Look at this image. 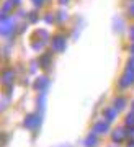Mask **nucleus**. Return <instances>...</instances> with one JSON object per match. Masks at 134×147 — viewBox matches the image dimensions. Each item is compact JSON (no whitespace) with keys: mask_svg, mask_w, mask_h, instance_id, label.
I'll return each instance as SVG.
<instances>
[{"mask_svg":"<svg viewBox=\"0 0 134 147\" xmlns=\"http://www.w3.org/2000/svg\"><path fill=\"white\" fill-rule=\"evenodd\" d=\"M106 129H108V124H106V123H102V124H98V126H97L95 131L100 132V131H106Z\"/></svg>","mask_w":134,"mask_h":147,"instance_id":"nucleus-1","label":"nucleus"},{"mask_svg":"<svg viewBox=\"0 0 134 147\" xmlns=\"http://www.w3.org/2000/svg\"><path fill=\"white\" fill-rule=\"evenodd\" d=\"M95 142H97V139H95V137H88V139H87V146H90V144L93 146Z\"/></svg>","mask_w":134,"mask_h":147,"instance_id":"nucleus-2","label":"nucleus"}]
</instances>
